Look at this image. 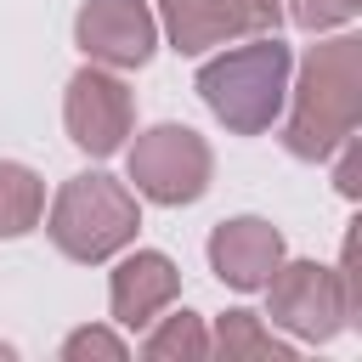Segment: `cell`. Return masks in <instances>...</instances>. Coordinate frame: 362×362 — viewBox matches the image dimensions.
Returning <instances> with one entry per match:
<instances>
[{
	"instance_id": "cell-9",
	"label": "cell",
	"mask_w": 362,
	"mask_h": 362,
	"mask_svg": "<svg viewBox=\"0 0 362 362\" xmlns=\"http://www.w3.org/2000/svg\"><path fill=\"white\" fill-rule=\"evenodd\" d=\"M175 294H181V272H175V260L158 255V249H136V255L119 260L113 288H107V300H113V322H124V328H147Z\"/></svg>"
},
{
	"instance_id": "cell-6",
	"label": "cell",
	"mask_w": 362,
	"mask_h": 362,
	"mask_svg": "<svg viewBox=\"0 0 362 362\" xmlns=\"http://www.w3.org/2000/svg\"><path fill=\"white\" fill-rule=\"evenodd\" d=\"M62 124L74 136V147H85L90 158H107L124 147L130 124H136V102L124 90L119 74H107L102 62L79 68L68 79V96H62Z\"/></svg>"
},
{
	"instance_id": "cell-5",
	"label": "cell",
	"mask_w": 362,
	"mask_h": 362,
	"mask_svg": "<svg viewBox=\"0 0 362 362\" xmlns=\"http://www.w3.org/2000/svg\"><path fill=\"white\" fill-rule=\"evenodd\" d=\"M266 300H272V322L311 345H328L351 322L339 272L317 260H277V272L266 277Z\"/></svg>"
},
{
	"instance_id": "cell-12",
	"label": "cell",
	"mask_w": 362,
	"mask_h": 362,
	"mask_svg": "<svg viewBox=\"0 0 362 362\" xmlns=\"http://www.w3.org/2000/svg\"><path fill=\"white\" fill-rule=\"evenodd\" d=\"M141 351H147L153 362H175V356L198 362V356H209V334H204V317H198V311L153 317V322H147V339H141Z\"/></svg>"
},
{
	"instance_id": "cell-1",
	"label": "cell",
	"mask_w": 362,
	"mask_h": 362,
	"mask_svg": "<svg viewBox=\"0 0 362 362\" xmlns=\"http://www.w3.org/2000/svg\"><path fill=\"white\" fill-rule=\"evenodd\" d=\"M362 119V40L356 34H334L322 45H311V57L300 62V85L288 102V124H283V147L305 164L328 158Z\"/></svg>"
},
{
	"instance_id": "cell-7",
	"label": "cell",
	"mask_w": 362,
	"mask_h": 362,
	"mask_svg": "<svg viewBox=\"0 0 362 362\" xmlns=\"http://www.w3.org/2000/svg\"><path fill=\"white\" fill-rule=\"evenodd\" d=\"M74 40L102 68H141L158 45V17L147 0H85L74 17Z\"/></svg>"
},
{
	"instance_id": "cell-2",
	"label": "cell",
	"mask_w": 362,
	"mask_h": 362,
	"mask_svg": "<svg viewBox=\"0 0 362 362\" xmlns=\"http://www.w3.org/2000/svg\"><path fill=\"white\" fill-rule=\"evenodd\" d=\"M288 68H294L288 45L277 34H255L249 45H232L198 68V96L232 136H260L283 113Z\"/></svg>"
},
{
	"instance_id": "cell-15",
	"label": "cell",
	"mask_w": 362,
	"mask_h": 362,
	"mask_svg": "<svg viewBox=\"0 0 362 362\" xmlns=\"http://www.w3.org/2000/svg\"><path fill=\"white\" fill-rule=\"evenodd\" d=\"M85 356H107V362H119V356H124V339L107 334V328H74V334L62 339V362H85Z\"/></svg>"
},
{
	"instance_id": "cell-17",
	"label": "cell",
	"mask_w": 362,
	"mask_h": 362,
	"mask_svg": "<svg viewBox=\"0 0 362 362\" xmlns=\"http://www.w3.org/2000/svg\"><path fill=\"white\" fill-rule=\"evenodd\" d=\"M328 158H334V192H339V198H356V192H362V141H356V130H351Z\"/></svg>"
},
{
	"instance_id": "cell-18",
	"label": "cell",
	"mask_w": 362,
	"mask_h": 362,
	"mask_svg": "<svg viewBox=\"0 0 362 362\" xmlns=\"http://www.w3.org/2000/svg\"><path fill=\"white\" fill-rule=\"evenodd\" d=\"M0 356H11V345H0Z\"/></svg>"
},
{
	"instance_id": "cell-16",
	"label": "cell",
	"mask_w": 362,
	"mask_h": 362,
	"mask_svg": "<svg viewBox=\"0 0 362 362\" xmlns=\"http://www.w3.org/2000/svg\"><path fill=\"white\" fill-rule=\"evenodd\" d=\"M339 288H345V311H351V322H362V238L356 232H345V249H339Z\"/></svg>"
},
{
	"instance_id": "cell-13",
	"label": "cell",
	"mask_w": 362,
	"mask_h": 362,
	"mask_svg": "<svg viewBox=\"0 0 362 362\" xmlns=\"http://www.w3.org/2000/svg\"><path fill=\"white\" fill-rule=\"evenodd\" d=\"M209 351H221L226 362H232V356H277V362H283V356H294V345H283V339H277L255 311H226V317L215 322Z\"/></svg>"
},
{
	"instance_id": "cell-4",
	"label": "cell",
	"mask_w": 362,
	"mask_h": 362,
	"mask_svg": "<svg viewBox=\"0 0 362 362\" xmlns=\"http://www.w3.org/2000/svg\"><path fill=\"white\" fill-rule=\"evenodd\" d=\"M209 170H215L209 141L198 130H187V124H153L130 147V181H136V192L153 198V204H164V209L204 198Z\"/></svg>"
},
{
	"instance_id": "cell-14",
	"label": "cell",
	"mask_w": 362,
	"mask_h": 362,
	"mask_svg": "<svg viewBox=\"0 0 362 362\" xmlns=\"http://www.w3.org/2000/svg\"><path fill=\"white\" fill-rule=\"evenodd\" d=\"M283 11H288L300 28L322 34V28H339V23H351V17L362 11V0H288Z\"/></svg>"
},
{
	"instance_id": "cell-11",
	"label": "cell",
	"mask_w": 362,
	"mask_h": 362,
	"mask_svg": "<svg viewBox=\"0 0 362 362\" xmlns=\"http://www.w3.org/2000/svg\"><path fill=\"white\" fill-rule=\"evenodd\" d=\"M45 215V181L17 164V158H0V238H23L34 232Z\"/></svg>"
},
{
	"instance_id": "cell-3",
	"label": "cell",
	"mask_w": 362,
	"mask_h": 362,
	"mask_svg": "<svg viewBox=\"0 0 362 362\" xmlns=\"http://www.w3.org/2000/svg\"><path fill=\"white\" fill-rule=\"evenodd\" d=\"M136 226H141L136 198H130L113 175H102V170L62 181V192H57V204H51V221H45L51 243H57L68 260H85V266L119 255V249L136 238Z\"/></svg>"
},
{
	"instance_id": "cell-10",
	"label": "cell",
	"mask_w": 362,
	"mask_h": 362,
	"mask_svg": "<svg viewBox=\"0 0 362 362\" xmlns=\"http://www.w3.org/2000/svg\"><path fill=\"white\" fill-rule=\"evenodd\" d=\"M158 23L181 57H204L238 34H255L249 0H158Z\"/></svg>"
},
{
	"instance_id": "cell-8",
	"label": "cell",
	"mask_w": 362,
	"mask_h": 362,
	"mask_svg": "<svg viewBox=\"0 0 362 362\" xmlns=\"http://www.w3.org/2000/svg\"><path fill=\"white\" fill-rule=\"evenodd\" d=\"M283 260V232L260 215H232L209 232V272L226 288H266V277Z\"/></svg>"
}]
</instances>
